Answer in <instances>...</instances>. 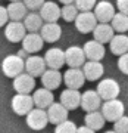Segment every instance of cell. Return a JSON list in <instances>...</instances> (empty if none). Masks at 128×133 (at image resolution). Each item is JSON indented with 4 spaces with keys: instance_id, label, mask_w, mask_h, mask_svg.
Segmentation results:
<instances>
[{
    "instance_id": "cell-23",
    "label": "cell",
    "mask_w": 128,
    "mask_h": 133,
    "mask_svg": "<svg viewBox=\"0 0 128 133\" xmlns=\"http://www.w3.org/2000/svg\"><path fill=\"white\" fill-rule=\"evenodd\" d=\"M40 36H41L43 42L55 43V42H57L62 36V27L57 24V22H53V24H43L41 30H40Z\"/></svg>"
},
{
    "instance_id": "cell-39",
    "label": "cell",
    "mask_w": 128,
    "mask_h": 133,
    "mask_svg": "<svg viewBox=\"0 0 128 133\" xmlns=\"http://www.w3.org/2000/svg\"><path fill=\"white\" fill-rule=\"evenodd\" d=\"M104 133H115L114 130H108V132H104Z\"/></svg>"
},
{
    "instance_id": "cell-36",
    "label": "cell",
    "mask_w": 128,
    "mask_h": 133,
    "mask_svg": "<svg viewBox=\"0 0 128 133\" xmlns=\"http://www.w3.org/2000/svg\"><path fill=\"white\" fill-rule=\"evenodd\" d=\"M116 8H118L119 14L128 16V0H118L116 2Z\"/></svg>"
},
{
    "instance_id": "cell-5",
    "label": "cell",
    "mask_w": 128,
    "mask_h": 133,
    "mask_svg": "<svg viewBox=\"0 0 128 133\" xmlns=\"http://www.w3.org/2000/svg\"><path fill=\"white\" fill-rule=\"evenodd\" d=\"M85 62H87V59H85L82 48H80V46H69L65 50V64L69 68H81Z\"/></svg>"
},
{
    "instance_id": "cell-12",
    "label": "cell",
    "mask_w": 128,
    "mask_h": 133,
    "mask_svg": "<svg viewBox=\"0 0 128 133\" xmlns=\"http://www.w3.org/2000/svg\"><path fill=\"white\" fill-rule=\"evenodd\" d=\"M80 107L85 112H94L102 108V99L96 90H85L84 93H81Z\"/></svg>"
},
{
    "instance_id": "cell-35",
    "label": "cell",
    "mask_w": 128,
    "mask_h": 133,
    "mask_svg": "<svg viewBox=\"0 0 128 133\" xmlns=\"http://www.w3.org/2000/svg\"><path fill=\"white\" fill-rule=\"evenodd\" d=\"M118 68H119V71L122 72V74L128 76V53H125V55H122V56H119Z\"/></svg>"
},
{
    "instance_id": "cell-1",
    "label": "cell",
    "mask_w": 128,
    "mask_h": 133,
    "mask_svg": "<svg viewBox=\"0 0 128 133\" xmlns=\"http://www.w3.org/2000/svg\"><path fill=\"white\" fill-rule=\"evenodd\" d=\"M100 112H102V115L104 117L106 121H112V123H115L116 120H119L121 117H124L125 105H124L122 101H119V99L106 101V102L102 104Z\"/></svg>"
},
{
    "instance_id": "cell-28",
    "label": "cell",
    "mask_w": 128,
    "mask_h": 133,
    "mask_svg": "<svg viewBox=\"0 0 128 133\" xmlns=\"http://www.w3.org/2000/svg\"><path fill=\"white\" fill-rule=\"evenodd\" d=\"M84 121H85V126L88 129H91L93 132L96 130H100V129L104 126V117L102 115L100 111H94V112H87L84 117Z\"/></svg>"
},
{
    "instance_id": "cell-2",
    "label": "cell",
    "mask_w": 128,
    "mask_h": 133,
    "mask_svg": "<svg viewBox=\"0 0 128 133\" xmlns=\"http://www.w3.org/2000/svg\"><path fill=\"white\" fill-rule=\"evenodd\" d=\"M2 71L6 77L15 78L25 71V61L18 55H7L2 61Z\"/></svg>"
},
{
    "instance_id": "cell-34",
    "label": "cell",
    "mask_w": 128,
    "mask_h": 133,
    "mask_svg": "<svg viewBox=\"0 0 128 133\" xmlns=\"http://www.w3.org/2000/svg\"><path fill=\"white\" fill-rule=\"evenodd\" d=\"M24 5L27 8V10H29V12H38L41 9V6L44 5V2L43 0H25Z\"/></svg>"
},
{
    "instance_id": "cell-9",
    "label": "cell",
    "mask_w": 128,
    "mask_h": 133,
    "mask_svg": "<svg viewBox=\"0 0 128 133\" xmlns=\"http://www.w3.org/2000/svg\"><path fill=\"white\" fill-rule=\"evenodd\" d=\"M34 87H35V78L27 72H22L13 78V89L16 95H29L34 90Z\"/></svg>"
},
{
    "instance_id": "cell-4",
    "label": "cell",
    "mask_w": 128,
    "mask_h": 133,
    "mask_svg": "<svg viewBox=\"0 0 128 133\" xmlns=\"http://www.w3.org/2000/svg\"><path fill=\"white\" fill-rule=\"evenodd\" d=\"M12 109L18 115H28L29 111H33L34 107L33 96L31 95H15L12 98Z\"/></svg>"
},
{
    "instance_id": "cell-17",
    "label": "cell",
    "mask_w": 128,
    "mask_h": 133,
    "mask_svg": "<svg viewBox=\"0 0 128 133\" xmlns=\"http://www.w3.org/2000/svg\"><path fill=\"white\" fill-rule=\"evenodd\" d=\"M82 50H84L85 59H88V61L100 62V59H103L104 56V46L96 40L85 42V44L82 46Z\"/></svg>"
},
{
    "instance_id": "cell-29",
    "label": "cell",
    "mask_w": 128,
    "mask_h": 133,
    "mask_svg": "<svg viewBox=\"0 0 128 133\" xmlns=\"http://www.w3.org/2000/svg\"><path fill=\"white\" fill-rule=\"evenodd\" d=\"M110 27L118 34H124L125 31H128V16L119 14V12L115 14V16L110 21Z\"/></svg>"
},
{
    "instance_id": "cell-33",
    "label": "cell",
    "mask_w": 128,
    "mask_h": 133,
    "mask_svg": "<svg viewBox=\"0 0 128 133\" xmlns=\"http://www.w3.org/2000/svg\"><path fill=\"white\" fill-rule=\"evenodd\" d=\"M114 132L115 133H128V117L124 115L119 120L114 123Z\"/></svg>"
},
{
    "instance_id": "cell-21",
    "label": "cell",
    "mask_w": 128,
    "mask_h": 133,
    "mask_svg": "<svg viewBox=\"0 0 128 133\" xmlns=\"http://www.w3.org/2000/svg\"><path fill=\"white\" fill-rule=\"evenodd\" d=\"M61 104L68 109H77L81 104V93L78 90H72V89H65L61 93Z\"/></svg>"
},
{
    "instance_id": "cell-37",
    "label": "cell",
    "mask_w": 128,
    "mask_h": 133,
    "mask_svg": "<svg viewBox=\"0 0 128 133\" xmlns=\"http://www.w3.org/2000/svg\"><path fill=\"white\" fill-rule=\"evenodd\" d=\"M7 21H9V15H7V10H6L5 6H0V28H2L3 25L7 24Z\"/></svg>"
},
{
    "instance_id": "cell-22",
    "label": "cell",
    "mask_w": 128,
    "mask_h": 133,
    "mask_svg": "<svg viewBox=\"0 0 128 133\" xmlns=\"http://www.w3.org/2000/svg\"><path fill=\"white\" fill-rule=\"evenodd\" d=\"M62 81H63V77H62V74L59 71H56V70H46L41 76L43 87L47 89V90H50V92L57 89V87L61 86Z\"/></svg>"
},
{
    "instance_id": "cell-3",
    "label": "cell",
    "mask_w": 128,
    "mask_h": 133,
    "mask_svg": "<svg viewBox=\"0 0 128 133\" xmlns=\"http://www.w3.org/2000/svg\"><path fill=\"white\" fill-rule=\"evenodd\" d=\"M96 92L100 96V99L106 102V101L118 99V95L121 93V87H119L118 81L114 78H103L97 84Z\"/></svg>"
},
{
    "instance_id": "cell-13",
    "label": "cell",
    "mask_w": 128,
    "mask_h": 133,
    "mask_svg": "<svg viewBox=\"0 0 128 133\" xmlns=\"http://www.w3.org/2000/svg\"><path fill=\"white\" fill-rule=\"evenodd\" d=\"M47 123H49V118H47L46 109L34 108L27 115V126L29 129H33V130H43L47 126Z\"/></svg>"
},
{
    "instance_id": "cell-26",
    "label": "cell",
    "mask_w": 128,
    "mask_h": 133,
    "mask_svg": "<svg viewBox=\"0 0 128 133\" xmlns=\"http://www.w3.org/2000/svg\"><path fill=\"white\" fill-rule=\"evenodd\" d=\"M6 10H7L9 19H12L15 22H22L24 18L27 16V14H28L24 2H10L6 8Z\"/></svg>"
},
{
    "instance_id": "cell-19",
    "label": "cell",
    "mask_w": 128,
    "mask_h": 133,
    "mask_svg": "<svg viewBox=\"0 0 128 133\" xmlns=\"http://www.w3.org/2000/svg\"><path fill=\"white\" fill-rule=\"evenodd\" d=\"M82 74H84L85 80L88 81H96L99 80L100 77L103 76L104 72V66L102 62H94V61H87L82 65Z\"/></svg>"
},
{
    "instance_id": "cell-27",
    "label": "cell",
    "mask_w": 128,
    "mask_h": 133,
    "mask_svg": "<svg viewBox=\"0 0 128 133\" xmlns=\"http://www.w3.org/2000/svg\"><path fill=\"white\" fill-rule=\"evenodd\" d=\"M22 24H24L25 30L28 33H37L43 27V19L38 15V12H28L27 16L24 18V21H22Z\"/></svg>"
},
{
    "instance_id": "cell-31",
    "label": "cell",
    "mask_w": 128,
    "mask_h": 133,
    "mask_svg": "<svg viewBox=\"0 0 128 133\" xmlns=\"http://www.w3.org/2000/svg\"><path fill=\"white\" fill-rule=\"evenodd\" d=\"M77 126L74 121L71 120H66V121H63V123L57 124L56 129H55V133H77Z\"/></svg>"
},
{
    "instance_id": "cell-32",
    "label": "cell",
    "mask_w": 128,
    "mask_h": 133,
    "mask_svg": "<svg viewBox=\"0 0 128 133\" xmlns=\"http://www.w3.org/2000/svg\"><path fill=\"white\" fill-rule=\"evenodd\" d=\"M74 5L78 12H91L96 8V2L94 0H77L74 2Z\"/></svg>"
},
{
    "instance_id": "cell-14",
    "label": "cell",
    "mask_w": 128,
    "mask_h": 133,
    "mask_svg": "<svg viewBox=\"0 0 128 133\" xmlns=\"http://www.w3.org/2000/svg\"><path fill=\"white\" fill-rule=\"evenodd\" d=\"M38 15L41 16L43 22L53 24V22H57V19L61 18V8L55 2H44L41 9L38 10Z\"/></svg>"
},
{
    "instance_id": "cell-38",
    "label": "cell",
    "mask_w": 128,
    "mask_h": 133,
    "mask_svg": "<svg viewBox=\"0 0 128 133\" xmlns=\"http://www.w3.org/2000/svg\"><path fill=\"white\" fill-rule=\"evenodd\" d=\"M77 133H96V132H93V130L88 129L87 126H81V127L77 129Z\"/></svg>"
},
{
    "instance_id": "cell-7",
    "label": "cell",
    "mask_w": 128,
    "mask_h": 133,
    "mask_svg": "<svg viewBox=\"0 0 128 133\" xmlns=\"http://www.w3.org/2000/svg\"><path fill=\"white\" fill-rule=\"evenodd\" d=\"M44 62L46 66H49V70H56L59 71L62 66L65 65V50H62L59 48H52L44 53Z\"/></svg>"
},
{
    "instance_id": "cell-10",
    "label": "cell",
    "mask_w": 128,
    "mask_h": 133,
    "mask_svg": "<svg viewBox=\"0 0 128 133\" xmlns=\"http://www.w3.org/2000/svg\"><path fill=\"white\" fill-rule=\"evenodd\" d=\"M46 62L44 58L38 56V55H28V58L25 59V72L29 74L31 77H41L43 72L46 71Z\"/></svg>"
},
{
    "instance_id": "cell-16",
    "label": "cell",
    "mask_w": 128,
    "mask_h": 133,
    "mask_svg": "<svg viewBox=\"0 0 128 133\" xmlns=\"http://www.w3.org/2000/svg\"><path fill=\"white\" fill-rule=\"evenodd\" d=\"M5 36L10 43H18V42H22L24 40V37L27 36V30H25L22 22L10 21V22L6 24Z\"/></svg>"
},
{
    "instance_id": "cell-20",
    "label": "cell",
    "mask_w": 128,
    "mask_h": 133,
    "mask_svg": "<svg viewBox=\"0 0 128 133\" xmlns=\"http://www.w3.org/2000/svg\"><path fill=\"white\" fill-rule=\"evenodd\" d=\"M43 42L40 33H27V36L22 40V50L27 53H35L43 49Z\"/></svg>"
},
{
    "instance_id": "cell-11",
    "label": "cell",
    "mask_w": 128,
    "mask_h": 133,
    "mask_svg": "<svg viewBox=\"0 0 128 133\" xmlns=\"http://www.w3.org/2000/svg\"><path fill=\"white\" fill-rule=\"evenodd\" d=\"M62 77H63V81H65L66 87L72 89V90H78L85 83V77L82 74L81 68H68Z\"/></svg>"
},
{
    "instance_id": "cell-18",
    "label": "cell",
    "mask_w": 128,
    "mask_h": 133,
    "mask_svg": "<svg viewBox=\"0 0 128 133\" xmlns=\"http://www.w3.org/2000/svg\"><path fill=\"white\" fill-rule=\"evenodd\" d=\"M33 102H34V107L38 109H47L50 105L55 102V98H53V92L47 90V89H37L34 92L33 95Z\"/></svg>"
},
{
    "instance_id": "cell-15",
    "label": "cell",
    "mask_w": 128,
    "mask_h": 133,
    "mask_svg": "<svg viewBox=\"0 0 128 133\" xmlns=\"http://www.w3.org/2000/svg\"><path fill=\"white\" fill-rule=\"evenodd\" d=\"M46 112H47L49 123L57 126V124H61V123H63V121L68 120V112H69V111H68L61 102H53V104L46 109Z\"/></svg>"
},
{
    "instance_id": "cell-6",
    "label": "cell",
    "mask_w": 128,
    "mask_h": 133,
    "mask_svg": "<svg viewBox=\"0 0 128 133\" xmlns=\"http://www.w3.org/2000/svg\"><path fill=\"white\" fill-rule=\"evenodd\" d=\"M74 22H75V28L82 34L93 33L96 25L99 24L93 12H80Z\"/></svg>"
},
{
    "instance_id": "cell-24",
    "label": "cell",
    "mask_w": 128,
    "mask_h": 133,
    "mask_svg": "<svg viewBox=\"0 0 128 133\" xmlns=\"http://www.w3.org/2000/svg\"><path fill=\"white\" fill-rule=\"evenodd\" d=\"M93 36H94L93 40L99 42L100 44L104 46V43H110V40L114 38L115 31L110 27V24H97L96 28L93 30Z\"/></svg>"
},
{
    "instance_id": "cell-25",
    "label": "cell",
    "mask_w": 128,
    "mask_h": 133,
    "mask_svg": "<svg viewBox=\"0 0 128 133\" xmlns=\"http://www.w3.org/2000/svg\"><path fill=\"white\" fill-rule=\"evenodd\" d=\"M110 52L116 56H122L128 53V36L125 34H115L109 43Z\"/></svg>"
},
{
    "instance_id": "cell-8",
    "label": "cell",
    "mask_w": 128,
    "mask_h": 133,
    "mask_svg": "<svg viewBox=\"0 0 128 133\" xmlns=\"http://www.w3.org/2000/svg\"><path fill=\"white\" fill-rule=\"evenodd\" d=\"M93 14L99 24H110V21L116 12H115V6L110 2H99V3H96Z\"/></svg>"
},
{
    "instance_id": "cell-30",
    "label": "cell",
    "mask_w": 128,
    "mask_h": 133,
    "mask_svg": "<svg viewBox=\"0 0 128 133\" xmlns=\"http://www.w3.org/2000/svg\"><path fill=\"white\" fill-rule=\"evenodd\" d=\"M78 10H77L75 5L71 3V5H65L63 8H61V18H63L66 22H72L75 21L77 16H78Z\"/></svg>"
}]
</instances>
